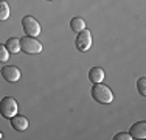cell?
<instances>
[{"mask_svg": "<svg viewBox=\"0 0 146 140\" xmlns=\"http://www.w3.org/2000/svg\"><path fill=\"white\" fill-rule=\"evenodd\" d=\"M20 51H25L28 55H37L42 51V44L36 39V37H22L20 39Z\"/></svg>", "mask_w": 146, "mask_h": 140, "instance_id": "7a4b0ae2", "label": "cell"}, {"mask_svg": "<svg viewBox=\"0 0 146 140\" xmlns=\"http://www.w3.org/2000/svg\"><path fill=\"white\" fill-rule=\"evenodd\" d=\"M70 28L75 33H79V31L86 30V22L84 19H81V17H73L70 20Z\"/></svg>", "mask_w": 146, "mask_h": 140, "instance_id": "30bf717a", "label": "cell"}, {"mask_svg": "<svg viewBox=\"0 0 146 140\" xmlns=\"http://www.w3.org/2000/svg\"><path fill=\"white\" fill-rule=\"evenodd\" d=\"M9 59V51L6 50L5 45L0 44V62H6Z\"/></svg>", "mask_w": 146, "mask_h": 140, "instance_id": "5bb4252c", "label": "cell"}, {"mask_svg": "<svg viewBox=\"0 0 146 140\" xmlns=\"http://www.w3.org/2000/svg\"><path fill=\"white\" fill-rule=\"evenodd\" d=\"M48 2H50V0H48Z\"/></svg>", "mask_w": 146, "mask_h": 140, "instance_id": "e0dca14e", "label": "cell"}, {"mask_svg": "<svg viewBox=\"0 0 146 140\" xmlns=\"http://www.w3.org/2000/svg\"><path fill=\"white\" fill-rule=\"evenodd\" d=\"M0 114L5 118H13L17 114V101L13 97H5L0 100Z\"/></svg>", "mask_w": 146, "mask_h": 140, "instance_id": "3957f363", "label": "cell"}, {"mask_svg": "<svg viewBox=\"0 0 146 140\" xmlns=\"http://www.w3.org/2000/svg\"><path fill=\"white\" fill-rule=\"evenodd\" d=\"M113 140H132V137L127 132H118L115 137H113Z\"/></svg>", "mask_w": 146, "mask_h": 140, "instance_id": "9a60e30c", "label": "cell"}, {"mask_svg": "<svg viewBox=\"0 0 146 140\" xmlns=\"http://www.w3.org/2000/svg\"><path fill=\"white\" fill-rule=\"evenodd\" d=\"M11 126L16 129V131H19V132H23V131H27L28 129V120H27L23 115H14V117L11 118Z\"/></svg>", "mask_w": 146, "mask_h": 140, "instance_id": "ba28073f", "label": "cell"}, {"mask_svg": "<svg viewBox=\"0 0 146 140\" xmlns=\"http://www.w3.org/2000/svg\"><path fill=\"white\" fill-rule=\"evenodd\" d=\"M92 97L95 101L103 103V104H109V103H112V100H113V93H112V90L109 89V86L101 84V83H96L95 86L92 87Z\"/></svg>", "mask_w": 146, "mask_h": 140, "instance_id": "6da1fadb", "label": "cell"}, {"mask_svg": "<svg viewBox=\"0 0 146 140\" xmlns=\"http://www.w3.org/2000/svg\"><path fill=\"white\" fill-rule=\"evenodd\" d=\"M9 17V5L6 3V0H0V22L8 20Z\"/></svg>", "mask_w": 146, "mask_h": 140, "instance_id": "7c38bea8", "label": "cell"}, {"mask_svg": "<svg viewBox=\"0 0 146 140\" xmlns=\"http://www.w3.org/2000/svg\"><path fill=\"white\" fill-rule=\"evenodd\" d=\"M89 79H90L93 84L101 83L103 79H104V70H103L101 67H93V69H90V72H89Z\"/></svg>", "mask_w": 146, "mask_h": 140, "instance_id": "9c48e42d", "label": "cell"}, {"mask_svg": "<svg viewBox=\"0 0 146 140\" xmlns=\"http://www.w3.org/2000/svg\"><path fill=\"white\" fill-rule=\"evenodd\" d=\"M22 27H23V31L31 37H37L40 34V25L33 16H25L23 17L22 19Z\"/></svg>", "mask_w": 146, "mask_h": 140, "instance_id": "277c9868", "label": "cell"}, {"mask_svg": "<svg viewBox=\"0 0 146 140\" xmlns=\"http://www.w3.org/2000/svg\"><path fill=\"white\" fill-rule=\"evenodd\" d=\"M137 87H138V92H140V95H146V78L145 76H141V78L137 79Z\"/></svg>", "mask_w": 146, "mask_h": 140, "instance_id": "4fadbf2b", "label": "cell"}, {"mask_svg": "<svg viewBox=\"0 0 146 140\" xmlns=\"http://www.w3.org/2000/svg\"><path fill=\"white\" fill-rule=\"evenodd\" d=\"M2 137H3V134H2V132H0V139H2Z\"/></svg>", "mask_w": 146, "mask_h": 140, "instance_id": "2e32d148", "label": "cell"}, {"mask_svg": "<svg viewBox=\"0 0 146 140\" xmlns=\"http://www.w3.org/2000/svg\"><path fill=\"white\" fill-rule=\"evenodd\" d=\"M5 47H6V50H8L9 53H19L20 51V41L16 39V37H9Z\"/></svg>", "mask_w": 146, "mask_h": 140, "instance_id": "8fae6325", "label": "cell"}, {"mask_svg": "<svg viewBox=\"0 0 146 140\" xmlns=\"http://www.w3.org/2000/svg\"><path fill=\"white\" fill-rule=\"evenodd\" d=\"M2 76L8 83H17L20 79V70L16 65H5L2 69Z\"/></svg>", "mask_w": 146, "mask_h": 140, "instance_id": "8992f818", "label": "cell"}, {"mask_svg": "<svg viewBox=\"0 0 146 140\" xmlns=\"http://www.w3.org/2000/svg\"><path fill=\"white\" fill-rule=\"evenodd\" d=\"M129 134L132 139H145L146 137V121H137V123H134Z\"/></svg>", "mask_w": 146, "mask_h": 140, "instance_id": "52a82bcc", "label": "cell"}, {"mask_svg": "<svg viewBox=\"0 0 146 140\" xmlns=\"http://www.w3.org/2000/svg\"><path fill=\"white\" fill-rule=\"evenodd\" d=\"M75 45L79 51H87L90 47H92V33L86 28V30L79 31L78 36H76Z\"/></svg>", "mask_w": 146, "mask_h": 140, "instance_id": "5b68a950", "label": "cell"}]
</instances>
